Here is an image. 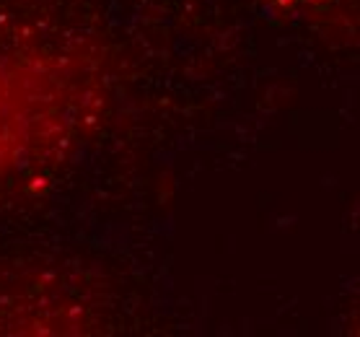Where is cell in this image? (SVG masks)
Returning <instances> with one entry per match:
<instances>
[{"label": "cell", "mask_w": 360, "mask_h": 337, "mask_svg": "<svg viewBox=\"0 0 360 337\" xmlns=\"http://www.w3.org/2000/svg\"><path fill=\"white\" fill-rule=\"evenodd\" d=\"M26 99L11 91V75L0 73V166L18 158V148L26 140Z\"/></svg>", "instance_id": "cell-1"}]
</instances>
